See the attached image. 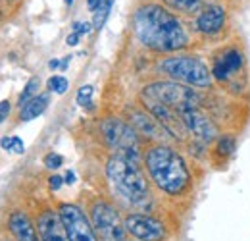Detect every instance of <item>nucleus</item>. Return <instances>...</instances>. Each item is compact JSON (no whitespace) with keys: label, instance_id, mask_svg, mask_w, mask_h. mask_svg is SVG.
<instances>
[{"label":"nucleus","instance_id":"f257e3e1","mask_svg":"<svg viewBox=\"0 0 250 241\" xmlns=\"http://www.w3.org/2000/svg\"><path fill=\"white\" fill-rule=\"evenodd\" d=\"M135 39L154 52H179L190 47V35L179 16L158 2H146L133 14Z\"/></svg>","mask_w":250,"mask_h":241},{"label":"nucleus","instance_id":"f03ea898","mask_svg":"<svg viewBox=\"0 0 250 241\" xmlns=\"http://www.w3.org/2000/svg\"><path fill=\"white\" fill-rule=\"evenodd\" d=\"M143 164L150 183L169 199H183L192 193L194 178L187 158L167 143H156L143 152Z\"/></svg>","mask_w":250,"mask_h":241},{"label":"nucleus","instance_id":"7ed1b4c3","mask_svg":"<svg viewBox=\"0 0 250 241\" xmlns=\"http://www.w3.org/2000/svg\"><path fill=\"white\" fill-rule=\"evenodd\" d=\"M106 178L116 197H120L125 205L137 211H146L150 207V181L145 176L141 162L122 154H112L106 160Z\"/></svg>","mask_w":250,"mask_h":241},{"label":"nucleus","instance_id":"20e7f679","mask_svg":"<svg viewBox=\"0 0 250 241\" xmlns=\"http://www.w3.org/2000/svg\"><path fill=\"white\" fill-rule=\"evenodd\" d=\"M158 70L171 81L183 83L192 89H210L214 85L212 70L196 54H175L158 62Z\"/></svg>","mask_w":250,"mask_h":241},{"label":"nucleus","instance_id":"39448f33","mask_svg":"<svg viewBox=\"0 0 250 241\" xmlns=\"http://www.w3.org/2000/svg\"><path fill=\"white\" fill-rule=\"evenodd\" d=\"M141 100H154L175 112H181L190 106H202V96L198 95V91L171 79L145 85V89L141 91Z\"/></svg>","mask_w":250,"mask_h":241},{"label":"nucleus","instance_id":"423d86ee","mask_svg":"<svg viewBox=\"0 0 250 241\" xmlns=\"http://www.w3.org/2000/svg\"><path fill=\"white\" fill-rule=\"evenodd\" d=\"M100 133L112 154H122L137 162H143L141 139L131 123H127L118 116H108L100 121Z\"/></svg>","mask_w":250,"mask_h":241},{"label":"nucleus","instance_id":"0eeeda50","mask_svg":"<svg viewBox=\"0 0 250 241\" xmlns=\"http://www.w3.org/2000/svg\"><path fill=\"white\" fill-rule=\"evenodd\" d=\"M89 218L94 232L100 241H124L127 240V232L124 226V218L114 203L108 199L96 197L89 205Z\"/></svg>","mask_w":250,"mask_h":241},{"label":"nucleus","instance_id":"6e6552de","mask_svg":"<svg viewBox=\"0 0 250 241\" xmlns=\"http://www.w3.org/2000/svg\"><path fill=\"white\" fill-rule=\"evenodd\" d=\"M247 58L241 47L237 45H227L212 58V77L221 87L231 85L241 73H245Z\"/></svg>","mask_w":250,"mask_h":241},{"label":"nucleus","instance_id":"1a4fd4ad","mask_svg":"<svg viewBox=\"0 0 250 241\" xmlns=\"http://www.w3.org/2000/svg\"><path fill=\"white\" fill-rule=\"evenodd\" d=\"M125 232L131 240L137 241H167V224L148 212H129L124 218Z\"/></svg>","mask_w":250,"mask_h":241},{"label":"nucleus","instance_id":"9d476101","mask_svg":"<svg viewBox=\"0 0 250 241\" xmlns=\"http://www.w3.org/2000/svg\"><path fill=\"white\" fill-rule=\"evenodd\" d=\"M58 214L62 218L63 228L67 232L69 241H100L96 232H94L91 218L87 211L77 205V203H60L58 205Z\"/></svg>","mask_w":250,"mask_h":241},{"label":"nucleus","instance_id":"9b49d317","mask_svg":"<svg viewBox=\"0 0 250 241\" xmlns=\"http://www.w3.org/2000/svg\"><path fill=\"white\" fill-rule=\"evenodd\" d=\"M179 116H181V120H183V125H185L188 135H190L194 141L202 143V145L214 143L219 135H221L218 123L202 110V106L185 108V110L179 112Z\"/></svg>","mask_w":250,"mask_h":241},{"label":"nucleus","instance_id":"f8f14e48","mask_svg":"<svg viewBox=\"0 0 250 241\" xmlns=\"http://www.w3.org/2000/svg\"><path fill=\"white\" fill-rule=\"evenodd\" d=\"M227 25V10L219 4H206L194 18L192 27L202 37H218Z\"/></svg>","mask_w":250,"mask_h":241},{"label":"nucleus","instance_id":"ddd939ff","mask_svg":"<svg viewBox=\"0 0 250 241\" xmlns=\"http://www.w3.org/2000/svg\"><path fill=\"white\" fill-rule=\"evenodd\" d=\"M35 224H37L41 241H69L62 218L54 209H42L37 214Z\"/></svg>","mask_w":250,"mask_h":241},{"label":"nucleus","instance_id":"4468645a","mask_svg":"<svg viewBox=\"0 0 250 241\" xmlns=\"http://www.w3.org/2000/svg\"><path fill=\"white\" fill-rule=\"evenodd\" d=\"M131 125L137 129V133H143L145 137L158 141V143H164V139L171 137L150 112H143V110L131 112Z\"/></svg>","mask_w":250,"mask_h":241},{"label":"nucleus","instance_id":"2eb2a0df","mask_svg":"<svg viewBox=\"0 0 250 241\" xmlns=\"http://www.w3.org/2000/svg\"><path fill=\"white\" fill-rule=\"evenodd\" d=\"M8 228L16 241H41L37 224L25 211H14L8 218Z\"/></svg>","mask_w":250,"mask_h":241},{"label":"nucleus","instance_id":"dca6fc26","mask_svg":"<svg viewBox=\"0 0 250 241\" xmlns=\"http://www.w3.org/2000/svg\"><path fill=\"white\" fill-rule=\"evenodd\" d=\"M48 102H50V95H48V93L37 95L33 100H29V102L20 110L21 121H31V120H35V118H39V116L48 108Z\"/></svg>","mask_w":250,"mask_h":241},{"label":"nucleus","instance_id":"f3484780","mask_svg":"<svg viewBox=\"0 0 250 241\" xmlns=\"http://www.w3.org/2000/svg\"><path fill=\"white\" fill-rule=\"evenodd\" d=\"M169 10H175L177 14L183 16H198L200 10L206 6L204 0H162Z\"/></svg>","mask_w":250,"mask_h":241},{"label":"nucleus","instance_id":"a211bd4d","mask_svg":"<svg viewBox=\"0 0 250 241\" xmlns=\"http://www.w3.org/2000/svg\"><path fill=\"white\" fill-rule=\"evenodd\" d=\"M237 149V137L231 135V133H221L218 139H216V149L214 152L218 154L221 160H227Z\"/></svg>","mask_w":250,"mask_h":241},{"label":"nucleus","instance_id":"6ab92c4d","mask_svg":"<svg viewBox=\"0 0 250 241\" xmlns=\"http://www.w3.org/2000/svg\"><path fill=\"white\" fill-rule=\"evenodd\" d=\"M114 6V0H100L98 8L93 12V27L94 29H102L108 16H110V10Z\"/></svg>","mask_w":250,"mask_h":241},{"label":"nucleus","instance_id":"aec40b11","mask_svg":"<svg viewBox=\"0 0 250 241\" xmlns=\"http://www.w3.org/2000/svg\"><path fill=\"white\" fill-rule=\"evenodd\" d=\"M39 87H41V79L39 77H31L29 81H27V85L23 87V91H21V95H20V108H23L29 100H33L37 95H41L39 93Z\"/></svg>","mask_w":250,"mask_h":241},{"label":"nucleus","instance_id":"412c9836","mask_svg":"<svg viewBox=\"0 0 250 241\" xmlns=\"http://www.w3.org/2000/svg\"><path fill=\"white\" fill-rule=\"evenodd\" d=\"M46 87L50 93H54V95H63L65 91L69 89V81H67V77H63V75H52L48 81H46Z\"/></svg>","mask_w":250,"mask_h":241},{"label":"nucleus","instance_id":"4be33fe9","mask_svg":"<svg viewBox=\"0 0 250 241\" xmlns=\"http://www.w3.org/2000/svg\"><path fill=\"white\" fill-rule=\"evenodd\" d=\"M93 95H94L93 85H83L81 89L77 91L75 100H77V104H79L81 108H91V106H93Z\"/></svg>","mask_w":250,"mask_h":241},{"label":"nucleus","instance_id":"5701e85b","mask_svg":"<svg viewBox=\"0 0 250 241\" xmlns=\"http://www.w3.org/2000/svg\"><path fill=\"white\" fill-rule=\"evenodd\" d=\"M44 166L48 168V170H58L60 166L63 164V156L62 154H58V152H48L46 156H44Z\"/></svg>","mask_w":250,"mask_h":241},{"label":"nucleus","instance_id":"b1692460","mask_svg":"<svg viewBox=\"0 0 250 241\" xmlns=\"http://www.w3.org/2000/svg\"><path fill=\"white\" fill-rule=\"evenodd\" d=\"M71 29H73V33H77V35L83 37V35H89L94 27H93V24H89V22H73Z\"/></svg>","mask_w":250,"mask_h":241},{"label":"nucleus","instance_id":"393cba45","mask_svg":"<svg viewBox=\"0 0 250 241\" xmlns=\"http://www.w3.org/2000/svg\"><path fill=\"white\" fill-rule=\"evenodd\" d=\"M62 185H63V178H62V176H58V174H52V176L48 178V187H50V191H58Z\"/></svg>","mask_w":250,"mask_h":241},{"label":"nucleus","instance_id":"a878e982","mask_svg":"<svg viewBox=\"0 0 250 241\" xmlns=\"http://www.w3.org/2000/svg\"><path fill=\"white\" fill-rule=\"evenodd\" d=\"M12 152H16V154H23L25 152V143L20 137H16V135L12 139Z\"/></svg>","mask_w":250,"mask_h":241},{"label":"nucleus","instance_id":"bb28decb","mask_svg":"<svg viewBox=\"0 0 250 241\" xmlns=\"http://www.w3.org/2000/svg\"><path fill=\"white\" fill-rule=\"evenodd\" d=\"M10 108H12V104H10V100H2L0 102V123L8 118V114H10Z\"/></svg>","mask_w":250,"mask_h":241},{"label":"nucleus","instance_id":"cd10ccee","mask_svg":"<svg viewBox=\"0 0 250 241\" xmlns=\"http://www.w3.org/2000/svg\"><path fill=\"white\" fill-rule=\"evenodd\" d=\"M79 39H81V35H77V33H69L67 39H65V43H67L69 47H77V45H79Z\"/></svg>","mask_w":250,"mask_h":241},{"label":"nucleus","instance_id":"c85d7f7f","mask_svg":"<svg viewBox=\"0 0 250 241\" xmlns=\"http://www.w3.org/2000/svg\"><path fill=\"white\" fill-rule=\"evenodd\" d=\"M63 183H65V185H73V183H75V172H73V170H67V172H65Z\"/></svg>","mask_w":250,"mask_h":241},{"label":"nucleus","instance_id":"c756f323","mask_svg":"<svg viewBox=\"0 0 250 241\" xmlns=\"http://www.w3.org/2000/svg\"><path fill=\"white\" fill-rule=\"evenodd\" d=\"M12 139H14V135L12 137H2L0 139V147L6 149V151H12Z\"/></svg>","mask_w":250,"mask_h":241},{"label":"nucleus","instance_id":"7c9ffc66","mask_svg":"<svg viewBox=\"0 0 250 241\" xmlns=\"http://www.w3.org/2000/svg\"><path fill=\"white\" fill-rule=\"evenodd\" d=\"M60 66H62V60H58V58H52V60L48 62V68H50L52 72H56V70H60Z\"/></svg>","mask_w":250,"mask_h":241},{"label":"nucleus","instance_id":"2f4dec72","mask_svg":"<svg viewBox=\"0 0 250 241\" xmlns=\"http://www.w3.org/2000/svg\"><path fill=\"white\" fill-rule=\"evenodd\" d=\"M98 4H100V0H87V8H89L91 12H94V10L98 8Z\"/></svg>","mask_w":250,"mask_h":241},{"label":"nucleus","instance_id":"473e14b6","mask_svg":"<svg viewBox=\"0 0 250 241\" xmlns=\"http://www.w3.org/2000/svg\"><path fill=\"white\" fill-rule=\"evenodd\" d=\"M69 62H71V54H67V56H65V58H63L62 60V66H60V70H67V66H69Z\"/></svg>","mask_w":250,"mask_h":241},{"label":"nucleus","instance_id":"72a5a7b5","mask_svg":"<svg viewBox=\"0 0 250 241\" xmlns=\"http://www.w3.org/2000/svg\"><path fill=\"white\" fill-rule=\"evenodd\" d=\"M63 2H65V6H71L73 4V0H63Z\"/></svg>","mask_w":250,"mask_h":241},{"label":"nucleus","instance_id":"f704fd0d","mask_svg":"<svg viewBox=\"0 0 250 241\" xmlns=\"http://www.w3.org/2000/svg\"><path fill=\"white\" fill-rule=\"evenodd\" d=\"M124 241H137V240H124Z\"/></svg>","mask_w":250,"mask_h":241},{"label":"nucleus","instance_id":"c9c22d12","mask_svg":"<svg viewBox=\"0 0 250 241\" xmlns=\"http://www.w3.org/2000/svg\"><path fill=\"white\" fill-rule=\"evenodd\" d=\"M0 241H8V240H0Z\"/></svg>","mask_w":250,"mask_h":241}]
</instances>
